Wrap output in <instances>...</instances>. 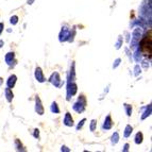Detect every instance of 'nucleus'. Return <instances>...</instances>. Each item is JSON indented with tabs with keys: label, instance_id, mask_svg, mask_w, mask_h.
Listing matches in <instances>:
<instances>
[{
	"label": "nucleus",
	"instance_id": "obj_11",
	"mask_svg": "<svg viewBox=\"0 0 152 152\" xmlns=\"http://www.w3.org/2000/svg\"><path fill=\"white\" fill-rule=\"evenodd\" d=\"M125 108H126V110H127V113H128V115L130 116L131 115V113H132V108L129 106L128 104H125Z\"/></svg>",
	"mask_w": 152,
	"mask_h": 152
},
{
	"label": "nucleus",
	"instance_id": "obj_4",
	"mask_svg": "<svg viewBox=\"0 0 152 152\" xmlns=\"http://www.w3.org/2000/svg\"><path fill=\"white\" fill-rule=\"evenodd\" d=\"M15 82H16V76H11L9 78V81H8V86H9V88L13 87L15 84Z\"/></svg>",
	"mask_w": 152,
	"mask_h": 152
},
{
	"label": "nucleus",
	"instance_id": "obj_10",
	"mask_svg": "<svg viewBox=\"0 0 152 152\" xmlns=\"http://www.w3.org/2000/svg\"><path fill=\"white\" fill-rule=\"evenodd\" d=\"M51 110H52V112H56V113H58V112H60V110H58V106H56V103H53Z\"/></svg>",
	"mask_w": 152,
	"mask_h": 152
},
{
	"label": "nucleus",
	"instance_id": "obj_7",
	"mask_svg": "<svg viewBox=\"0 0 152 152\" xmlns=\"http://www.w3.org/2000/svg\"><path fill=\"white\" fill-rule=\"evenodd\" d=\"M141 141H143V134H141V133H137L136 137H135V143L140 144Z\"/></svg>",
	"mask_w": 152,
	"mask_h": 152
},
{
	"label": "nucleus",
	"instance_id": "obj_5",
	"mask_svg": "<svg viewBox=\"0 0 152 152\" xmlns=\"http://www.w3.org/2000/svg\"><path fill=\"white\" fill-rule=\"evenodd\" d=\"M6 94L8 101H12V99H13V93L11 91V89H10V88H6Z\"/></svg>",
	"mask_w": 152,
	"mask_h": 152
},
{
	"label": "nucleus",
	"instance_id": "obj_2",
	"mask_svg": "<svg viewBox=\"0 0 152 152\" xmlns=\"http://www.w3.org/2000/svg\"><path fill=\"white\" fill-rule=\"evenodd\" d=\"M35 77H36V79H37L39 82H44L45 81L41 68H36V71H35Z\"/></svg>",
	"mask_w": 152,
	"mask_h": 152
},
{
	"label": "nucleus",
	"instance_id": "obj_13",
	"mask_svg": "<svg viewBox=\"0 0 152 152\" xmlns=\"http://www.w3.org/2000/svg\"><path fill=\"white\" fill-rule=\"evenodd\" d=\"M95 125H96V121H95V120H93V121H91V131H94V130H95Z\"/></svg>",
	"mask_w": 152,
	"mask_h": 152
},
{
	"label": "nucleus",
	"instance_id": "obj_8",
	"mask_svg": "<svg viewBox=\"0 0 152 152\" xmlns=\"http://www.w3.org/2000/svg\"><path fill=\"white\" fill-rule=\"evenodd\" d=\"M13 58H14V53L13 52L8 53V56H6V62H8V64H11V62H12V60H13Z\"/></svg>",
	"mask_w": 152,
	"mask_h": 152
},
{
	"label": "nucleus",
	"instance_id": "obj_1",
	"mask_svg": "<svg viewBox=\"0 0 152 152\" xmlns=\"http://www.w3.org/2000/svg\"><path fill=\"white\" fill-rule=\"evenodd\" d=\"M151 30H149L147 34L144 36V38L140 41L139 48L140 51L144 56H148L150 58L151 56Z\"/></svg>",
	"mask_w": 152,
	"mask_h": 152
},
{
	"label": "nucleus",
	"instance_id": "obj_12",
	"mask_svg": "<svg viewBox=\"0 0 152 152\" xmlns=\"http://www.w3.org/2000/svg\"><path fill=\"white\" fill-rule=\"evenodd\" d=\"M11 23H13L14 25L17 23V16H14L13 18H11Z\"/></svg>",
	"mask_w": 152,
	"mask_h": 152
},
{
	"label": "nucleus",
	"instance_id": "obj_3",
	"mask_svg": "<svg viewBox=\"0 0 152 152\" xmlns=\"http://www.w3.org/2000/svg\"><path fill=\"white\" fill-rule=\"evenodd\" d=\"M64 122L66 126L70 127L73 125V121H72V118H71V116H70L69 113H66V116H65V119H64Z\"/></svg>",
	"mask_w": 152,
	"mask_h": 152
},
{
	"label": "nucleus",
	"instance_id": "obj_9",
	"mask_svg": "<svg viewBox=\"0 0 152 152\" xmlns=\"http://www.w3.org/2000/svg\"><path fill=\"white\" fill-rule=\"evenodd\" d=\"M131 132H132V127L131 126H127L126 132H125V136H126V137H128L129 135L131 134Z\"/></svg>",
	"mask_w": 152,
	"mask_h": 152
},
{
	"label": "nucleus",
	"instance_id": "obj_14",
	"mask_svg": "<svg viewBox=\"0 0 152 152\" xmlns=\"http://www.w3.org/2000/svg\"><path fill=\"white\" fill-rule=\"evenodd\" d=\"M84 122H85V119H83V120H82V121H81V123H79V126L77 127V129H78V130H79V129L81 128L82 126H83V123H84Z\"/></svg>",
	"mask_w": 152,
	"mask_h": 152
},
{
	"label": "nucleus",
	"instance_id": "obj_6",
	"mask_svg": "<svg viewBox=\"0 0 152 152\" xmlns=\"http://www.w3.org/2000/svg\"><path fill=\"white\" fill-rule=\"evenodd\" d=\"M112 127V123H111V117L108 116L106 117V122L104 123V126H103V128L104 129H110Z\"/></svg>",
	"mask_w": 152,
	"mask_h": 152
},
{
	"label": "nucleus",
	"instance_id": "obj_15",
	"mask_svg": "<svg viewBox=\"0 0 152 152\" xmlns=\"http://www.w3.org/2000/svg\"><path fill=\"white\" fill-rule=\"evenodd\" d=\"M2 28H3V23H0V33L2 31Z\"/></svg>",
	"mask_w": 152,
	"mask_h": 152
}]
</instances>
